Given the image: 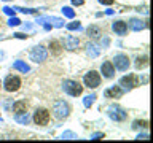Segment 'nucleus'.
Wrapping results in <instances>:
<instances>
[{
	"mask_svg": "<svg viewBox=\"0 0 153 143\" xmlns=\"http://www.w3.org/2000/svg\"><path fill=\"white\" fill-rule=\"evenodd\" d=\"M11 103H13V100H11V99H8L7 102H5V108L10 110V108H11Z\"/></svg>",
	"mask_w": 153,
	"mask_h": 143,
	"instance_id": "nucleus-36",
	"label": "nucleus"
},
{
	"mask_svg": "<svg viewBox=\"0 0 153 143\" xmlns=\"http://www.w3.org/2000/svg\"><path fill=\"white\" fill-rule=\"evenodd\" d=\"M70 111H72V108L65 100H56V102L53 103V114H54V118L59 119V121L69 118Z\"/></svg>",
	"mask_w": 153,
	"mask_h": 143,
	"instance_id": "nucleus-1",
	"label": "nucleus"
},
{
	"mask_svg": "<svg viewBox=\"0 0 153 143\" xmlns=\"http://www.w3.org/2000/svg\"><path fill=\"white\" fill-rule=\"evenodd\" d=\"M50 51H51V54L59 56L62 52V45L57 40H53V41H50Z\"/></svg>",
	"mask_w": 153,
	"mask_h": 143,
	"instance_id": "nucleus-20",
	"label": "nucleus"
},
{
	"mask_svg": "<svg viewBox=\"0 0 153 143\" xmlns=\"http://www.w3.org/2000/svg\"><path fill=\"white\" fill-rule=\"evenodd\" d=\"M62 91H64L65 94H69L70 97H78V95H81V92H83V86L75 80H64V83H62Z\"/></svg>",
	"mask_w": 153,
	"mask_h": 143,
	"instance_id": "nucleus-2",
	"label": "nucleus"
},
{
	"mask_svg": "<svg viewBox=\"0 0 153 143\" xmlns=\"http://www.w3.org/2000/svg\"><path fill=\"white\" fill-rule=\"evenodd\" d=\"M99 3H102V5H107V7H110V5H113L115 0H97Z\"/></svg>",
	"mask_w": 153,
	"mask_h": 143,
	"instance_id": "nucleus-34",
	"label": "nucleus"
},
{
	"mask_svg": "<svg viewBox=\"0 0 153 143\" xmlns=\"http://www.w3.org/2000/svg\"><path fill=\"white\" fill-rule=\"evenodd\" d=\"M113 67L117 70H120V72H126L129 67H131V62H129V57L126 56V54H121V52H120V54H117L113 57Z\"/></svg>",
	"mask_w": 153,
	"mask_h": 143,
	"instance_id": "nucleus-8",
	"label": "nucleus"
},
{
	"mask_svg": "<svg viewBox=\"0 0 153 143\" xmlns=\"http://www.w3.org/2000/svg\"><path fill=\"white\" fill-rule=\"evenodd\" d=\"M37 22L38 24H45V22H51V26H54V27H62L64 26V21H62L61 18H54V16H43V18H38L37 19Z\"/></svg>",
	"mask_w": 153,
	"mask_h": 143,
	"instance_id": "nucleus-13",
	"label": "nucleus"
},
{
	"mask_svg": "<svg viewBox=\"0 0 153 143\" xmlns=\"http://www.w3.org/2000/svg\"><path fill=\"white\" fill-rule=\"evenodd\" d=\"M27 110V103L26 100H18V102H13V110L14 113H24Z\"/></svg>",
	"mask_w": 153,
	"mask_h": 143,
	"instance_id": "nucleus-18",
	"label": "nucleus"
},
{
	"mask_svg": "<svg viewBox=\"0 0 153 143\" xmlns=\"http://www.w3.org/2000/svg\"><path fill=\"white\" fill-rule=\"evenodd\" d=\"M100 73H102V76H104V78H107V80L113 78V76H115V67H113L112 62H110V60L102 62V65H100Z\"/></svg>",
	"mask_w": 153,
	"mask_h": 143,
	"instance_id": "nucleus-11",
	"label": "nucleus"
},
{
	"mask_svg": "<svg viewBox=\"0 0 153 143\" xmlns=\"http://www.w3.org/2000/svg\"><path fill=\"white\" fill-rule=\"evenodd\" d=\"M3 2H11V0H3Z\"/></svg>",
	"mask_w": 153,
	"mask_h": 143,
	"instance_id": "nucleus-38",
	"label": "nucleus"
},
{
	"mask_svg": "<svg viewBox=\"0 0 153 143\" xmlns=\"http://www.w3.org/2000/svg\"><path fill=\"white\" fill-rule=\"evenodd\" d=\"M123 94H124V89L121 86H110V88L104 91V95L107 99H120Z\"/></svg>",
	"mask_w": 153,
	"mask_h": 143,
	"instance_id": "nucleus-10",
	"label": "nucleus"
},
{
	"mask_svg": "<svg viewBox=\"0 0 153 143\" xmlns=\"http://www.w3.org/2000/svg\"><path fill=\"white\" fill-rule=\"evenodd\" d=\"M14 119H16V122H19V124H29L30 116H29L27 111H24V113H14Z\"/></svg>",
	"mask_w": 153,
	"mask_h": 143,
	"instance_id": "nucleus-21",
	"label": "nucleus"
},
{
	"mask_svg": "<svg viewBox=\"0 0 153 143\" xmlns=\"http://www.w3.org/2000/svg\"><path fill=\"white\" fill-rule=\"evenodd\" d=\"M13 69L18 70V72H21V73H27V72H30V67H29L24 60H14Z\"/></svg>",
	"mask_w": 153,
	"mask_h": 143,
	"instance_id": "nucleus-17",
	"label": "nucleus"
},
{
	"mask_svg": "<svg viewBox=\"0 0 153 143\" xmlns=\"http://www.w3.org/2000/svg\"><path fill=\"white\" fill-rule=\"evenodd\" d=\"M3 86H5V91H8V92H16L21 88V78L16 75H8L3 81Z\"/></svg>",
	"mask_w": 153,
	"mask_h": 143,
	"instance_id": "nucleus-9",
	"label": "nucleus"
},
{
	"mask_svg": "<svg viewBox=\"0 0 153 143\" xmlns=\"http://www.w3.org/2000/svg\"><path fill=\"white\" fill-rule=\"evenodd\" d=\"M72 5L74 7H81V5H85V0H72Z\"/></svg>",
	"mask_w": 153,
	"mask_h": 143,
	"instance_id": "nucleus-33",
	"label": "nucleus"
},
{
	"mask_svg": "<svg viewBox=\"0 0 153 143\" xmlns=\"http://www.w3.org/2000/svg\"><path fill=\"white\" fill-rule=\"evenodd\" d=\"M94 100H96V94H89V95H86V97L83 99V105L86 108H91L93 103H94Z\"/></svg>",
	"mask_w": 153,
	"mask_h": 143,
	"instance_id": "nucleus-24",
	"label": "nucleus"
},
{
	"mask_svg": "<svg viewBox=\"0 0 153 143\" xmlns=\"http://www.w3.org/2000/svg\"><path fill=\"white\" fill-rule=\"evenodd\" d=\"M108 43H110L108 37H105V35H100V46H102V48H107V46H108Z\"/></svg>",
	"mask_w": 153,
	"mask_h": 143,
	"instance_id": "nucleus-30",
	"label": "nucleus"
},
{
	"mask_svg": "<svg viewBox=\"0 0 153 143\" xmlns=\"http://www.w3.org/2000/svg\"><path fill=\"white\" fill-rule=\"evenodd\" d=\"M148 140V133H139V135L136 137V140Z\"/></svg>",
	"mask_w": 153,
	"mask_h": 143,
	"instance_id": "nucleus-35",
	"label": "nucleus"
},
{
	"mask_svg": "<svg viewBox=\"0 0 153 143\" xmlns=\"http://www.w3.org/2000/svg\"><path fill=\"white\" fill-rule=\"evenodd\" d=\"M61 140H76L78 138V135H76L75 132H72V130H65V132H62L61 133Z\"/></svg>",
	"mask_w": 153,
	"mask_h": 143,
	"instance_id": "nucleus-23",
	"label": "nucleus"
},
{
	"mask_svg": "<svg viewBox=\"0 0 153 143\" xmlns=\"http://www.w3.org/2000/svg\"><path fill=\"white\" fill-rule=\"evenodd\" d=\"M107 114L115 122H124L128 119V111L124 108H121L120 105H110L107 108Z\"/></svg>",
	"mask_w": 153,
	"mask_h": 143,
	"instance_id": "nucleus-3",
	"label": "nucleus"
},
{
	"mask_svg": "<svg viewBox=\"0 0 153 143\" xmlns=\"http://www.w3.org/2000/svg\"><path fill=\"white\" fill-rule=\"evenodd\" d=\"M112 30L117 33V35L120 37H124L128 33V24L124 22V21H115L112 24Z\"/></svg>",
	"mask_w": 153,
	"mask_h": 143,
	"instance_id": "nucleus-12",
	"label": "nucleus"
},
{
	"mask_svg": "<svg viewBox=\"0 0 153 143\" xmlns=\"http://www.w3.org/2000/svg\"><path fill=\"white\" fill-rule=\"evenodd\" d=\"M147 26L148 24L145 21H140V19H136V18H132L131 21H129V27H131L134 32H140L143 29H147Z\"/></svg>",
	"mask_w": 153,
	"mask_h": 143,
	"instance_id": "nucleus-15",
	"label": "nucleus"
},
{
	"mask_svg": "<svg viewBox=\"0 0 153 143\" xmlns=\"http://www.w3.org/2000/svg\"><path fill=\"white\" fill-rule=\"evenodd\" d=\"M148 127V122L147 121H134V124H132V129H147Z\"/></svg>",
	"mask_w": 153,
	"mask_h": 143,
	"instance_id": "nucleus-27",
	"label": "nucleus"
},
{
	"mask_svg": "<svg viewBox=\"0 0 153 143\" xmlns=\"http://www.w3.org/2000/svg\"><path fill=\"white\" fill-rule=\"evenodd\" d=\"M33 122L37 124V126H46L48 122H50L51 119V113L48 111L46 108H37L35 111H33Z\"/></svg>",
	"mask_w": 153,
	"mask_h": 143,
	"instance_id": "nucleus-6",
	"label": "nucleus"
},
{
	"mask_svg": "<svg viewBox=\"0 0 153 143\" xmlns=\"http://www.w3.org/2000/svg\"><path fill=\"white\" fill-rule=\"evenodd\" d=\"M21 24V19H18V18H14V16H11L10 18V21H8V26H19Z\"/></svg>",
	"mask_w": 153,
	"mask_h": 143,
	"instance_id": "nucleus-29",
	"label": "nucleus"
},
{
	"mask_svg": "<svg viewBox=\"0 0 153 143\" xmlns=\"http://www.w3.org/2000/svg\"><path fill=\"white\" fill-rule=\"evenodd\" d=\"M86 54H88L91 59H96V57H99V54H100V48H99L97 43H94V41L88 43V45H86Z\"/></svg>",
	"mask_w": 153,
	"mask_h": 143,
	"instance_id": "nucleus-14",
	"label": "nucleus"
},
{
	"mask_svg": "<svg viewBox=\"0 0 153 143\" xmlns=\"http://www.w3.org/2000/svg\"><path fill=\"white\" fill-rule=\"evenodd\" d=\"M139 84H140V80H139V76L134 75V73H129V75L123 76V78L120 80V86L126 91H131L134 88H137Z\"/></svg>",
	"mask_w": 153,
	"mask_h": 143,
	"instance_id": "nucleus-7",
	"label": "nucleus"
},
{
	"mask_svg": "<svg viewBox=\"0 0 153 143\" xmlns=\"http://www.w3.org/2000/svg\"><path fill=\"white\" fill-rule=\"evenodd\" d=\"M105 135L102 132H94L93 135H91V140H100V138H104Z\"/></svg>",
	"mask_w": 153,
	"mask_h": 143,
	"instance_id": "nucleus-31",
	"label": "nucleus"
},
{
	"mask_svg": "<svg viewBox=\"0 0 153 143\" xmlns=\"http://www.w3.org/2000/svg\"><path fill=\"white\" fill-rule=\"evenodd\" d=\"M14 10H18V11H21L24 14H37L38 10H33V8H19V7H14Z\"/></svg>",
	"mask_w": 153,
	"mask_h": 143,
	"instance_id": "nucleus-26",
	"label": "nucleus"
},
{
	"mask_svg": "<svg viewBox=\"0 0 153 143\" xmlns=\"http://www.w3.org/2000/svg\"><path fill=\"white\" fill-rule=\"evenodd\" d=\"M86 33H88V37H91V38H99L102 35V30H100L99 26H89L86 29Z\"/></svg>",
	"mask_w": 153,
	"mask_h": 143,
	"instance_id": "nucleus-19",
	"label": "nucleus"
},
{
	"mask_svg": "<svg viewBox=\"0 0 153 143\" xmlns=\"http://www.w3.org/2000/svg\"><path fill=\"white\" fill-rule=\"evenodd\" d=\"M61 11H62V14H64L65 18H70V19L75 18V11H74V10H72L70 7H64V8L61 10Z\"/></svg>",
	"mask_w": 153,
	"mask_h": 143,
	"instance_id": "nucleus-25",
	"label": "nucleus"
},
{
	"mask_svg": "<svg viewBox=\"0 0 153 143\" xmlns=\"http://www.w3.org/2000/svg\"><path fill=\"white\" fill-rule=\"evenodd\" d=\"M14 37L16 38H27V35H24V33H14Z\"/></svg>",
	"mask_w": 153,
	"mask_h": 143,
	"instance_id": "nucleus-37",
	"label": "nucleus"
},
{
	"mask_svg": "<svg viewBox=\"0 0 153 143\" xmlns=\"http://www.w3.org/2000/svg\"><path fill=\"white\" fill-rule=\"evenodd\" d=\"M67 29H69V30H80V29H81V24H80L78 21H74V22L67 24Z\"/></svg>",
	"mask_w": 153,
	"mask_h": 143,
	"instance_id": "nucleus-28",
	"label": "nucleus"
},
{
	"mask_svg": "<svg viewBox=\"0 0 153 143\" xmlns=\"http://www.w3.org/2000/svg\"><path fill=\"white\" fill-rule=\"evenodd\" d=\"M14 11H16V10H14V8H10V7H5V8H3V13L8 14V16H14Z\"/></svg>",
	"mask_w": 153,
	"mask_h": 143,
	"instance_id": "nucleus-32",
	"label": "nucleus"
},
{
	"mask_svg": "<svg viewBox=\"0 0 153 143\" xmlns=\"http://www.w3.org/2000/svg\"><path fill=\"white\" fill-rule=\"evenodd\" d=\"M83 83H85L86 88H89V89L99 88L100 86V75L96 70H89L88 73H85V76H83Z\"/></svg>",
	"mask_w": 153,
	"mask_h": 143,
	"instance_id": "nucleus-5",
	"label": "nucleus"
},
{
	"mask_svg": "<svg viewBox=\"0 0 153 143\" xmlns=\"http://www.w3.org/2000/svg\"><path fill=\"white\" fill-rule=\"evenodd\" d=\"M148 65V56H139L136 59V69H143V67Z\"/></svg>",
	"mask_w": 153,
	"mask_h": 143,
	"instance_id": "nucleus-22",
	"label": "nucleus"
},
{
	"mask_svg": "<svg viewBox=\"0 0 153 143\" xmlns=\"http://www.w3.org/2000/svg\"><path fill=\"white\" fill-rule=\"evenodd\" d=\"M29 57H30V60L35 62V64H42V62H45L48 59V51H46L45 46L37 45V46H33L32 49H30Z\"/></svg>",
	"mask_w": 153,
	"mask_h": 143,
	"instance_id": "nucleus-4",
	"label": "nucleus"
},
{
	"mask_svg": "<svg viewBox=\"0 0 153 143\" xmlns=\"http://www.w3.org/2000/svg\"><path fill=\"white\" fill-rule=\"evenodd\" d=\"M0 121H2V116H0Z\"/></svg>",
	"mask_w": 153,
	"mask_h": 143,
	"instance_id": "nucleus-39",
	"label": "nucleus"
},
{
	"mask_svg": "<svg viewBox=\"0 0 153 143\" xmlns=\"http://www.w3.org/2000/svg\"><path fill=\"white\" fill-rule=\"evenodd\" d=\"M64 45H65V48H67L69 51H74V49H76V48H78L80 40H78L76 37L67 35V37H65V40H64Z\"/></svg>",
	"mask_w": 153,
	"mask_h": 143,
	"instance_id": "nucleus-16",
	"label": "nucleus"
}]
</instances>
